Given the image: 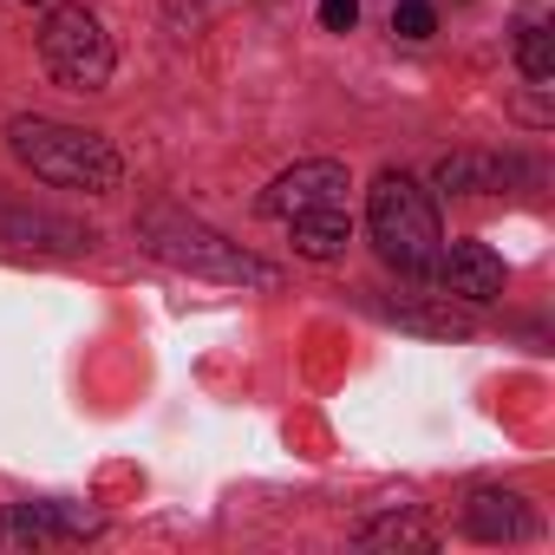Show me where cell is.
Here are the masks:
<instances>
[{
	"mask_svg": "<svg viewBox=\"0 0 555 555\" xmlns=\"http://www.w3.org/2000/svg\"><path fill=\"white\" fill-rule=\"evenodd\" d=\"M138 235H144V248L157 261H170L183 274H203V282H235V288H274V282H282V268H274V261L248 255L242 242L216 235L209 222H196V216H183L170 203H151L138 216Z\"/></svg>",
	"mask_w": 555,
	"mask_h": 555,
	"instance_id": "1",
	"label": "cell"
},
{
	"mask_svg": "<svg viewBox=\"0 0 555 555\" xmlns=\"http://www.w3.org/2000/svg\"><path fill=\"white\" fill-rule=\"evenodd\" d=\"M8 144H14V157H21L34 177H47V183H60V190L105 196V190H118V177H125L118 151H112L99 131L60 125V118H14V125H8Z\"/></svg>",
	"mask_w": 555,
	"mask_h": 555,
	"instance_id": "2",
	"label": "cell"
},
{
	"mask_svg": "<svg viewBox=\"0 0 555 555\" xmlns=\"http://www.w3.org/2000/svg\"><path fill=\"white\" fill-rule=\"evenodd\" d=\"M366 222H373V242H379V255H386L392 268L431 274L444 229H438V203H431V190H425L418 177L386 170V177L373 183V196H366Z\"/></svg>",
	"mask_w": 555,
	"mask_h": 555,
	"instance_id": "3",
	"label": "cell"
},
{
	"mask_svg": "<svg viewBox=\"0 0 555 555\" xmlns=\"http://www.w3.org/2000/svg\"><path fill=\"white\" fill-rule=\"evenodd\" d=\"M40 60L60 86L73 92H105L112 86V40L92 8H47L40 21Z\"/></svg>",
	"mask_w": 555,
	"mask_h": 555,
	"instance_id": "4",
	"label": "cell"
},
{
	"mask_svg": "<svg viewBox=\"0 0 555 555\" xmlns=\"http://www.w3.org/2000/svg\"><path fill=\"white\" fill-rule=\"evenodd\" d=\"M340 196H347V164H334V157H308V164L282 170V177L261 190V216L295 222V216L327 209V203H340Z\"/></svg>",
	"mask_w": 555,
	"mask_h": 555,
	"instance_id": "5",
	"label": "cell"
},
{
	"mask_svg": "<svg viewBox=\"0 0 555 555\" xmlns=\"http://www.w3.org/2000/svg\"><path fill=\"white\" fill-rule=\"evenodd\" d=\"M92 529H99V516L73 509V503H14V509H0V548L73 542V535H92Z\"/></svg>",
	"mask_w": 555,
	"mask_h": 555,
	"instance_id": "6",
	"label": "cell"
},
{
	"mask_svg": "<svg viewBox=\"0 0 555 555\" xmlns=\"http://www.w3.org/2000/svg\"><path fill=\"white\" fill-rule=\"evenodd\" d=\"M438 288L457 295V301H496L503 295V255L483 248V242H438Z\"/></svg>",
	"mask_w": 555,
	"mask_h": 555,
	"instance_id": "7",
	"label": "cell"
},
{
	"mask_svg": "<svg viewBox=\"0 0 555 555\" xmlns=\"http://www.w3.org/2000/svg\"><path fill=\"white\" fill-rule=\"evenodd\" d=\"M516 177H529V164L522 157H496V151H457V157L438 164V190H470V196L503 190Z\"/></svg>",
	"mask_w": 555,
	"mask_h": 555,
	"instance_id": "8",
	"label": "cell"
},
{
	"mask_svg": "<svg viewBox=\"0 0 555 555\" xmlns=\"http://www.w3.org/2000/svg\"><path fill=\"white\" fill-rule=\"evenodd\" d=\"M464 529L477 542H516V535H529V509L516 490H477L464 503Z\"/></svg>",
	"mask_w": 555,
	"mask_h": 555,
	"instance_id": "9",
	"label": "cell"
},
{
	"mask_svg": "<svg viewBox=\"0 0 555 555\" xmlns=\"http://www.w3.org/2000/svg\"><path fill=\"white\" fill-rule=\"evenodd\" d=\"M288 229H295V248H301L308 261H340V255H347V242H353V222H347V209H340V203L308 209V216H295Z\"/></svg>",
	"mask_w": 555,
	"mask_h": 555,
	"instance_id": "10",
	"label": "cell"
},
{
	"mask_svg": "<svg viewBox=\"0 0 555 555\" xmlns=\"http://www.w3.org/2000/svg\"><path fill=\"white\" fill-rule=\"evenodd\" d=\"M516 66H522L529 86H548V79H555V34H548L542 21L516 27Z\"/></svg>",
	"mask_w": 555,
	"mask_h": 555,
	"instance_id": "11",
	"label": "cell"
},
{
	"mask_svg": "<svg viewBox=\"0 0 555 555\" xmlns=\"http://www.w3.org/2000/svg\"><path fill=\"white\" fill-rule=\"evenodd\" d=\"M392 34L399 40H431L438 34V8H431V0H399V8H392Z\"/></svg>",
	"mask_w": 555,
	"mask_h": 555,
	"instance_id": "12",
	"label": "cell"
},
{
	"mask_svg": "<svg viewBox=\"0 0 555 555\" xmlns=\"http://www.w3.org/2000/svg\"><path fill=\"white\" fill-rule=\"evenodd\" d=\"M360 21V0H321V27L327 34H347Z\"/></svg>",
	"mask_w": 555,
	"mask_h": 555,
	"instance_id": "13",
	"label": "cell"
}]
</instances>
